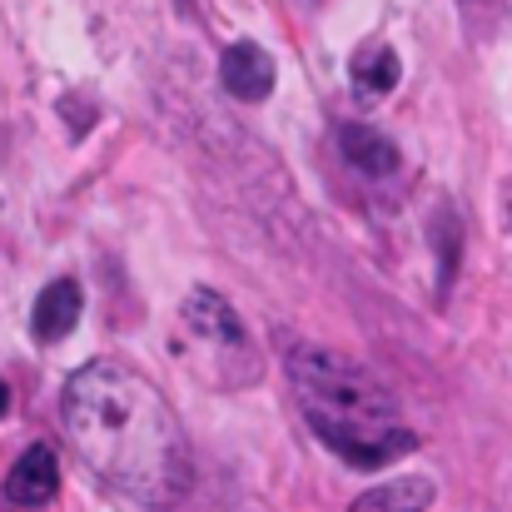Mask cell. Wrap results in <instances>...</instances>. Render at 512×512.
I'll return each mask as SVG.
<instances>
[{
  "instance_id": "cell-1",
  "label": "cell",
  "mask_w": 512,
  "mask_h": 512,
  "mask_svg": "<svg viewBox=\"0 0 512 512\" xmlns=\"http://www.w3.org/2000/svg\"><path fill=\"white\" fill-rule=\"evenodd\" d=\"M60 423L80 463L120 498L140 508H174L189 493L194 468L184 428L145 373L115 358L75 368L60 398Z\"/></svg>"
},
{
  "instance_id": "cell-2",
  "label": "cell",
  "mask_w": 512,
  "mask_h": 512,
  "mask_svg": "<svg viewBox=\"0 0 512 512\" xmlns=\"http://www.w3.org/2000/svg\"><path fill=\"white\" fill-rule=\"evenodd\" d=\"M289 383L314 428V438L348 468H383L403 458L418 438L408 433L393 393L353 358L319 343L289 348Z\"/></svg>"
},
{
  "instance_id": "cell-3",
  "label": "cell",
  "mask_w": 512,
  "mask_h": 512,
  "mask_svg": "<svg viewBox=\"0 0 512 512\" xmlns=\"http://www.w3.org/2000/svg\"><path fill=\"white\" fill-rule=\"evenodd\" d=\"M219 80H224V90H229L234 100H244V105L269 100V90H274V60H269L264 45L239 40V45L224 50V60H219Z\"/></svg>"
},
{
  "instance_id": "cell-4",
  "label": "cell",
  "mask_w": 512,
  "mask_h": 512,
  "mask_svg": "<svg viewBox=\"0 0 512 512\" xmlns=\"http://www.w3.org/2000/svg\"><path fill=\"white\" fill-rule=\"evenodd\" d=\"M55 488H60V463H55V453H50L45 443H30V448L15 458L10 478H5V498H10L15 508H40V503L55 498Z\"/></svg>"
},
{
  "instance_id": "cell-5",
  "label": "cell",
  "mask_w": 512,
  "mask_h": 512,
  "mask_svg": "<svg viewBox=\"0 0 512 512\" xmlns=\"http://www.w3.org/2000/svg\"><path fill=\"white\" fill-rule=\"evenodd\" d=\"M184 324L199 334V339H209V348L214 343H224V348H249V339H244V324H239V314L224 304V294H214V289H194L189 299H184Z\"/></svg>"
},
{
  "instance_id": "cell-6",
  "label": "cell",
  "mask_w": 512,
  "mask_h": 512,
  "mask_svg": "<svg viewBox=\"0 0 512 512\" xmlns=\"http://www.w3.org/2000/svg\"><path fill=\"white\" fill-rule=\"evenodd\" d=\"M80 309H85V299H80V284H75V279H55V284H45V289H40V299H35V314H30L35 339L40 343H60L65 334H75Z\"/></svg>"
},
{
  "instance_id": "cell-7",
  "label": "cell",
  "mask_w": 512,
  "mask_h": 512,
  "mask_svg": "<svg viewBox=\"0 0 512 512\" xmlns=\"http://www.w3.org/2000/svg\"><path fill=\"white\" fill-rule=\"evenodd\" d=\"M339 150H343V160H348L358 174H368V179H383V174L398 170V150H393V140L378 135V130H368V125H343Z\"/></svg>"
},
{
  "instance_id": "cell-8",
  "label": "cell",
  "mask_w": 512,
  "mask_h": 512,
  "mask_svg": "<svg viewBox=\"0 0 512 512\" xmlns=\"http://www.w3.org/2000/svg\"><path fill=\"white\" fill-rule=\"evenodd\" d=\"M433 498H438V488L423 473H408V478H393V483L368 488L348 512H428Z\"/></svg>"
},
{
  "instance_id": "cell-9",
  "label": "cell",
  "mask_w": 512,
  "mask_h": 512,
  "mask_svg": "<svg viewBox=\"0 0 512 512\" xmlns=\"http://www.w3.org/2000/svg\"><path fill=\"white\" fill-rule=\"evenodd\" d=\"M398 70H403V65H398V55H393L388 45H368V50L353 55V90L368 95V100H373V95H388V90L398 85Z\"/></svg>"
},
{
  "instance_id": "cell-10",
  "label": "cell",
  "mask_w": 512,
  "mask_h": 512,
  "mask_svg": "<svg viewBox=\"0 0 512 512\" xmlns=\"http://www.w3.org/2000/svg\"><path fill=\"white\" fill-rule=\"evenodd\" d=\"M5 408H10V388L0 383V418H5Z\"/></svg>"
}]
</instances>
